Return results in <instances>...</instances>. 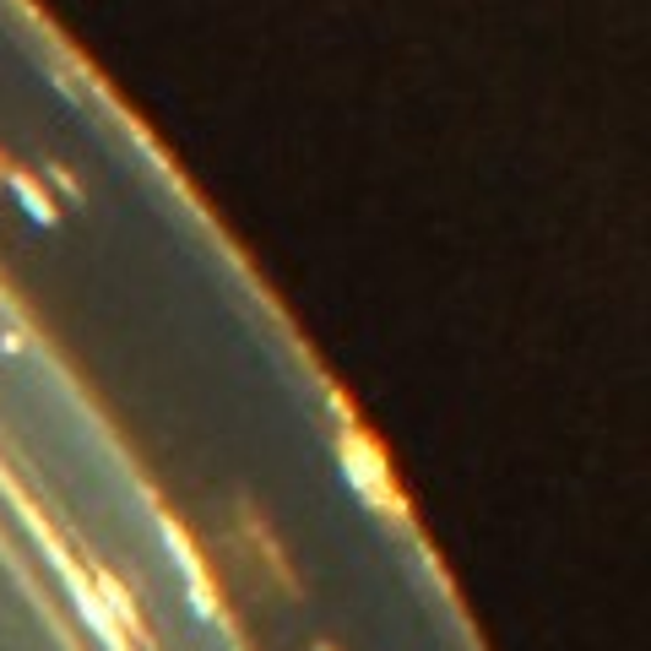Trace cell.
Returning <instances> with one entry per match:
<instances>
[{
	"label": "cell",
	"mask_w": 651,
	"mask_h": 651,
	"mask_svg": "<svg viewBox=\"0 0 651 651\" xmlns=\"http://www.w3.org/2000/svg\"><path fill=\"white\" fill-rule=\"evenodd\" d=\"M5 185H11L16 196H22V206L33 212V223H55V201H49V196H44V190L33 185V174H22V168H11V174H5Z\"/></svg>",
	"instance_id": "6da1fadb"
}]
</instances>
